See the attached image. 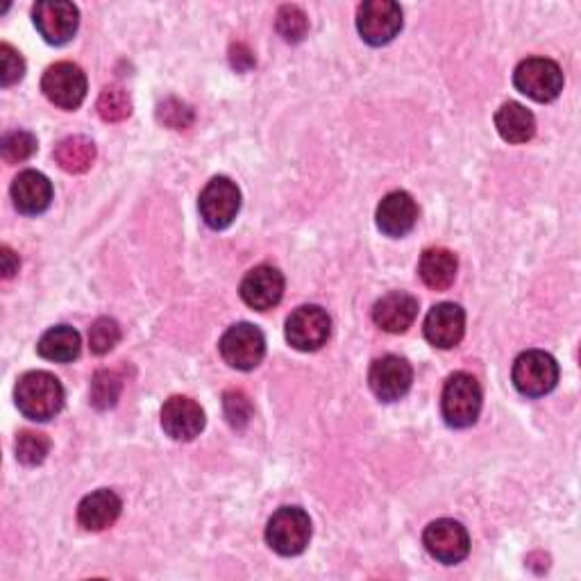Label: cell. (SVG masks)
Returning <instances> with one entry per match:
<instances>
[{
    "mask_svg": "<svg viewBox=\"0 0 581 581\" xmlns=\"http://www.w3.org/2000/svg\"><path fill=\"white\" fill-rule=\"evenodd\" d=\"M312 540V518L300 507H282L266 527V544L282 557H298Z\"/></svg>",
    "mask_w": 581,
    "mask_h": 581,
    "instance_id": "3957f363",
    "label": "cell"
},
{
    "mask_svg": "<svg viewBox=\"0 0 581 581\" xmlns=\"http://www.w3.org/2000/svg\"><path fill=\"white\" fill-rule=\"evenodd\" d=\"M55 162L66 173H85L96 162V146L87 137H66L55 148Z\"/></svg>",
    "mask_w": 581,
    "mask_h": 581,
    "instance_id": "cb8c5ba5",
    "label": "cell"
},
{
    "mask_svg": "<svg viewBox=\"0 0 581 581\" xmlns=\"http://www.w3.org/2000/svg\"><path fill=\"white\" fill-rule=\"evenodd\" d=\"M158 119H160L164 126L173 128V130H184V128H189V126L193 123V111H191V107L184 105L182 100L169 98V100H164V103L160 105V109H158Z\"/></svg>",
    "mask_w": 581,
    "mask_h": 581,
    "instance_id": "1f68e13d",
    "label": "cell"
},
{
    "mask_svg": "<svg viewBox=\"0 0 581 581\" xmlns=\"http://www.w3.org/2000/svg\"><path fill=\"white\" fill-rule=\"evenodd\" d=\"M17 270H19V257L8 246H3V278L10 280Z\"/></svg>",
    "mask_w": 581,
    "mask_h": 581,
    "instance_id": "836d02e7",
    "label": "cell"
},
{
    "mask_svg": "<svg viewBox=\"0 0 581 581\" xmlns=\"http://www.w3.org/2000/svg\"><path fill=\"white\" fill-rule=\"evenodd\" d=\"M422 544L432 559L445 566L461 563L471 552V536L466 527L450 518L434 520L428 529H424Z\"/></svg>",
    "mask_w": 581,
    "mask_h": 581,
    "instance_id": "8fae6325",
    "label": "cell"
},
{
    "mask_svg": "<svg viewBox=\"0 0 581 581\" xmlns=\"http://www.w3.org/2000/svg\"><path fill=\"white\" fill-rule=\"evenodd\" d=\"M80 347H83L80 334H77L71 325H57V327H51L42 338H39L36 353L49 362L68 364L80 357Z\"/></svg>",
    "mask_w": 581,
    "mask_h": 581,
    "instance_id": "603a6c76",
    "label": "cell"
},
{
    "mask_svg": "<svg viewBox=\"0 0 581 581\" xmlns=\"http://www.w3.org/2000/svg\"><path fill=\"white\" fill-rule=\"evenodd\" d=\"M332 321L319 304H304L287 319V341L300 353H316L327 343Z\"/></svg>",
    "mask_w": 581,
    "mask_h": 581,
    "instance_id": "52a82bcc",
    "label": "cell"
},
{
    "mask_svg": "<svg viewBox=\"0 0 581 581\" xmlns=\"http://www.w3.org/2000/svg\"><path fill=\"white\" fill-rule=\"evenodd\" d=\"M218 351L227 366L237 370H255L266 355V338L259 327L239 323L223 334Z\"/></svg>",
    "mask_w": 581,
    "mask_h": 581,
    "instance_id": "ba28073f",
    "label": "cell"
},
{
    "mask_svg": "<svg viewBox=\"0 0 581 581\" xmlns=\"http://www.w3.org/2000/svg\"><path fill=\"white\" fill-rule=\"evenodd\" d=\"M123 391V379L114 370H98L92 379V405L96 409H109L119 402Z\"/></svg>",
    "mask_w": 581,
    "mask_h": 581,
    "instance_id": "484cf974",
    "label": "cell"
},
{
    "mask_svg": "<svg viewBox=\"0 0 581 581\" xmlns=\"http://www.w3.org/2000/svg\"><path fill=\"white\" fill-rule=\"evenodd\" d=\"M36 150V139L34 135L25 130H14L3 137V143H0V154L8 164H21L30 160Z\"/></svg>",
    "mask_w": 581,
    "mask_h": 581,
    "instance_id": "83f0119b",
    "label": "cell"
},
{
    "mask_svg": "<svg viewBox=\"0 0 581 581\" xmlns=\"http://www.w3.org/2000/svg\"><path fill=\"white\" fill-rule=\"evenodd\" d=\"M223 409H225V418L235 430H244L246 424L252 418V402L244 391L232 389L223 396Z\"/></svg>",
    "mask_w": 581,
    "mask_h": 581,
    "instance_id": "4dcf8cb0",
    "label": "cell"
},
{
    "mask_svg": "<svg viewBox=\"0 0 581 581\" xmlns=\"http://www.w3.org/2000/svg\"><path fill=\"white\" fill-rule=\"evenodd\" d=\"M198 209L212 229H225L241 209V191L229 177H214L201 193Z\"/></svg>",
    "mask_w": 581,
    "mask_h": 581,
    "instance_id": "9c48e42d",
    "label": "cell"
},
{
    "mask_svg": "<svg viewBox=\"0 0 581 581\" xmlns=\"http://www.w3.org/2000/svg\"><path fill=\"white\" fill-rule=\"evenodd\" d=\"M123 512V502L114 491H96L87 495L80 507H77V523H80L87 531H103L109 529L116 520H119Z\"/></svg>",
    "mask_w": 581,
    "mask_h": 581,
    "instance_id": "ffe728a7",
    "label": "cell"
},
{
    "mask_svg": "<svg viewBox=\"0 0 581 581\" xmlns=\"http://www.w3.org/2000/svg\"><path fill=\"white\" fill-rule=\"evenodd\" d=\"M514 85L536 103H552L563 92V71L555 60L527 57L516 66Z\"/></svg>",
    "mask_w": 581,
    "mask_h": 581,
    "instance_id": "277c9868",
    "label": "cell"
},
{
    "mask_svg": "<svg viewBox=\"0 0 581 581\" xmlns=\"http://www.w3.org/2000/svg\"><path fill=\"white\" fill-rule=\"evenodd\" d=\"M32 19L36 30L53 46L68 44L77 32V25H80V12H77L73 3H66V0H44V3H36L32 10Z\"/></svg>",
    "mask_w": 581,
    "mask_h": 581,
    "instance_id": "7c38bea8",
    "label": "cell"
},
{
    "mask_svg": "<svg viewBox=\"0 0 581 581\" xmlns=\"http://www.w3.org/2000/svg\"><path fill=\"white\" fill-rule=\"evenodd\" d=\"M466 332V312L454 302H441L424 319V338L441 351L456 347Z\"/></svg>",
    "mask_w": 581,
    "mask_h": 581,
    "instance_id": "2e32d148",
    "label": "cell"
},
{
    "mask_svg": "<svg viewBox=\"0 0 581 581\" xmlns=\"http://www.w3.org/2000/svg\"><path fill=\"white\" fill-rule=\"evenodd\" d=\"M14 207L25 216L44 214L53 203V184L39 171H23L12 182Z\"/></svg>",
    "mask_w": 581,
    "mask_h": 581,
    "instance_id": "d6986e66",
    "label": "cell"
},
{
    "mask_svg": "<svg viewBox=\"0 0 581 581\" xmlns=\"http://www.w3.org/2000/svg\"><path fill=\"white\" fill-rule=\"evenodd\" d=\"M418 316V300L405 291L386 293L375 302L373 321L379 330L389 334L407 332Z\"/></svg>",
    "mask_w": 581,
    "mask_h": 581,
    "instance_id": "ac0fdd59",
    "label": "cell"
},
{
    "mask_svg": "<svg viewBox=\"0 0 581 581\" xmlns=\"http://www.w3.org/2000/svg\"><path fill=\"white\" fill-rule=\"evenodd\" d=\"M98 114L100 119L107 123H121L126 121L128 116L132 114V100L128 96V92L119 85H109L100 92L98 98Z\"/></svg>",
    "mask_w": 581,
    "mask_h": 581,
    "instance_id": "d4e9b609",
    "label": "cell"
},
{
    "mask_svg": "<svg viewBox=\"0 0 581 581\" xmlns=\"http://www.w3.org/2000/svg\"><path fill=\"white\" fill-rule=\"evenodd\" d=\"M276 28H278V32L282 34L284 42H289V44H298V42H302V39L306 36L309 19H306V14H304L298 6H284V8H280V12H278Z\"/></svg>",
    "mask_w": 581,
    "mask_h": 581,
    "instance_id": "f1b7e54d",
    "label": "cell"
},
{
    "mask_svg": "<svg viewBox=\"0 0 581 581\" xmlns=\"http://www.w3.org/2000/svg\"><path fill=\"white\" fill-rule=\"evenodd\" d=\"M459 270L456 255L445 248H430L424 250L418 263L420 280L434 291H445L452 287Z\"/></svg>",
    "mask_w": 581,
    "mask_h": 581,
    "instance_id": "44dd1931",
    "label": "cell"
},
{
    "mask_svg": "<svg viewBox=\"0 0 581 581\" xmlns=\"http://www.w3.org/2000/svg\"><path fill=\"white\" fill-rule=\"evenodd\" d=\"M241 300L255 312H270L284 295V276L276 266L261 263L252 268L241 282Z\"/></svg>",
    "mask_w": 581,
    "mask_h": 581,
    "instance_id": "5bb4252c",
    "label": "cell"
},
{
    "mask_svg": "<svg viewBox=\"0 0 581 581\" xmlns=\"http://www.w3.org/2000/svg\"><path fill=\"white\" fill-rule=\"evenodd\" d=\"M121 341V325L114 319H98L89 327V347L94 355H107Z\"/></svg>",
    "mask_w": 581,
    "mask_h": 581,
    "instance_id": "f546056e",
    "label": "cell"
},
{
    "mask_svg": "<svg viewBox=\"0 0 581 581\" xmlns=\"http://www.w3.org/2000/svg\"><path fill=\"white\" fill-rule=\"evenodd\" d=\"M443 418L454 430H466L477 422L482 411V386L471 373L448 377L441 396Z\"/></svg>",
    "mask_w": 581,
    "mask_h": 581,
    "instance_id": "7a4b0ae2",
    "label": "cell"
},
{
    "mask_svg": "<svg viewBox=\"0 0 581 581\" xmlns=\"http://www.w3.org/2000/svg\"><path fill=\"white\" fill-rule=\"evenodd\" d=\"M162 428L173 441H193L205 430V411L196 400L173 396L162 407Z\"/></svg>",
    "mask_w": 581,
    "mask_h": 581,
    "instance_id": "9a60e30c",
    "label": "cell"
},
{
    "mask_svg": "<svg viewBox=\"0 0 581 581\" xmlns=\"http://www.w3.org/2000/svg\"><path fill=\"white\" fill-rule=\"evenodd\" d=\"M559 381V364L544 351H527L514 364V386L525 398H544Z\"/></svg>",
    "mask_w": 581,
    "mask_h": 581,
    "instance_id": "5b68a950",
    "label": "cell"
},
{
    "mask_svg": "<svg viewBox=\"0 0 581 581\" xmlns=\"http://www.w3.org/2000/svg\"><path fill=\"white\" fill-rule=\"evenodd\" d=\"M23 73H25L23 57L10 44L0 46V85L12 87L14 83L21 80Z\"/></svg>",
    "mask_w": 581,
    "mask_h": 581,
    "instance_id": "d6a6232c",
    "label": "cell"
},
{
    "mask_svg": "<svg viewBox=\"0 0 581 581\" xmlns=\"http://www.w3.org/2000/svg\"><path fill=\"white\" fill-rule=\"evenodd\" d=\"M14 450H17V459L23 463V466H39V463L46 461L51 452V441L46 434L21 432Z\"/></svg>",
    "mask_w": 581,
    "mask_h": 581,
    "instance_id": "4316f807",
    "label": "cell"
},
{
    "mask_svg": "<svg viewBox=\"0 0 581 581\" xmlns=\"http://www.w3.org/2000/svg\"><path fill=\"white\" fill-rule=\"evenodd\" d=\"M375 218H377V227L386 237L400 239L413 229L418 220V205L407 191H394L389 196H384Z\"/></svg>",
    "mask_w": 581,
    "mask_h": 581,
    "instance_id": "e0dca14e",
    "label": "cell"
},
{
    "mask_svg": "<svg viewBox=\"0 0 581 581\" xmlns=\"http://www.w3.org/2000/svg\"><path fill=\"white\" fill-rule=\"evenodd\" d=\"M357 30L370 46H386L402 30V10L394 0H366L357 10Z\"/></svg>",
    "mask_w": 581,
    "mask_h": 581,
    "instance_id": "8992f818",
    "label": "cell"
},
{
    "mask_svg": "<svg viewBox=\"0 0 581 581\" xmlns=\"http://www.w3.org/2000/svg\"><path fill=\"white\" fill-rule=\"evenodd\" d=\"M42 89L53 105L73 111L87 98V75L73 62H57L44 73Z\"/></svg>",
    "mask_w": 581,
    "mask_h": 581,
    "instance_id": "30bf717a",
    "label": "cell"
},
{
    "mask_svg": "<svg viewBox=\"0 0 581 581\" xmlns=\"http://www.w3.org/2000/svg\"><path fill=\"white\" fill-rule=\"evenodd\" d=\"M14 400L25 418L34 422H46L62 411L64 389L55 375L46 370H32L17 381Z\"/></svg>",
    "mask_w": 581,
    "mask_h": 581,
    "instance_id": "6da1fadb",
    "label": "cell"
},
{
    "mask_svg": "<svg viewBox=\"0 0 581 581\" xmlns=\"http://www.w3.org/2000/svg\"><path fill=\"white\" fill-rule=\"evenodd\" d=\"M495 128L507 143H527L536 132V119L525 105L505 103L495 114Z\"/></svg>",
    "mask_w": 581,
    "mask_h": 581,
    "instance_id": "7402d4cb",
    "label": "cell"
},
{
    "mask_svg": "<svg viewBox=\"0 0 581 581\" xmlns=\"http://www.w3.org/2000/svg\"><path fill=\"white\" fill-rule=\"evenodd\" d=\"M411 381H413V370L409 362L398 355H386L377 359L368 373L370 391L381 402H396L405 398L411 389Z\"/></svg>",
    "mask_w": 581,
    "mask_h": 581,
    "instance_id": "4fadbf2b",
    "label": "cell"
}]
</instances>
